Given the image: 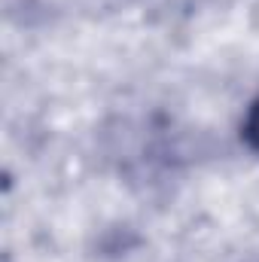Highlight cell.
<instances>
[{"mask_svg":"<svg viewBox=\"0 0 259 262\" xmlns=\"http://www.w3.org/2000/svg\"><path fill=\"white\" fill-rule=\"evenodd\" d=\"M241 131H244V140L250 143V149H256V152H259V98L250 104V110H247V116H244Z\"/></svg>","mask_w":259,"mask_h":262,"instance_id":"6da1fadb","label":"cell"}]
</instances>
